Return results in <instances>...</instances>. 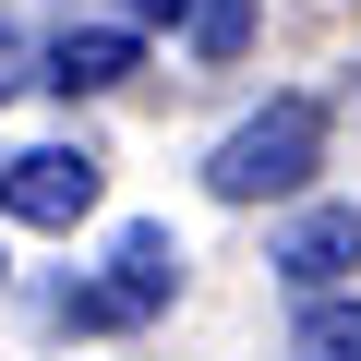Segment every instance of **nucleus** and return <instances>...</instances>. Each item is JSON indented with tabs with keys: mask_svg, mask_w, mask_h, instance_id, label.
<instances>
[{
	"mask_svg": "<svg viewBox=\"0 0 361 361\" xmlns=\"http://www.w3.org/2000/svg\"><path fill=\"white\" fill-rule=\"evenodd\" d=\"M325 169V97H265L217 157H205V193L217 205H265V193H301Z\"/></svg>",
	"mask_w": 361,
	"mask_h": 361,
	"instance_id": "f257e3e1",
	"label": "nucleus"
},
{
	"mask_svg": "<svg viewBox=\"0 0 361 361\" xmlns=\"http://www.w3.org/2000/svg\"><path fill=\"white\" fill-rule=\"evenodd\" d=\"M180 289V241L157 229V217H133L121 241H109V277L97 289H61V325H133V313H157Z\"/></svg>",
	"mask_w": 361,
	"mask_h": 361,
	"instance_id": "f03ea898",
	"label": "nucleus"
},
{
	"mask_svg": "<svg viewBox=\"0 0 361 361\" xmlns=\"http://www.w3.org/2000/svg\"><path fill=\"white\" fill-rule=\"evenodd\" d=\"M109 193L97 145H37V157H0V217L13 229H85Z\"/></svg>",
	"mask_w": 361,
	"mask_h": 361,
	"instance_id": "7ed1b4c3",
	"label": "nucleus"
},
{
	"mask_svg": "<svg viewBox=\"0 0 361 361\" xmlns=\"http://www.w3.org/2000/svg\"><path fill=\"white\" fill-rule=\"evenodd\" d=\"M349 265H361V205H301L289 241H277V277L289 289H337Z\"/></svg>",
	"mask_w": 361,
	"mask_h": 361,
	"instance_id": "20e7f679",
	"label": "nucleus"
},
{
	"mask_svg": "<svg viewBox=\"0 0 361 361\" xmlns=\"http://www.w3.org/2000/svg\"><path fill=\"white\" fill-rule=\"evenodd\" d=\"M133 61H145L133 25H61V37H49V85H61V97H109Z\"/></svg>",
	"mask_w": 361,
	"mask_h": 361,
	"instance_id": "39448f33",
	"label": "nucleus"
},
{
	"mask_svg": "<svg viewBox=\"0 0 361 361\" xmlns=\"http://www.w3.org/2000/svg\"><path fill=\"white\" fill-rule=\"evenodd\" d=\"M289 349H301V361H361V301H313Z\"/></svg>",
	"mask_w": 361,
	"mask_h": 361,
	"instance_id": "423d86ee",
	"label": "nucleus"
},
{
	"mask_svg": "<svg viewBox=\"0 0 361 361\" xmlns=\"http://www.w3.org/2000/svg\"><path fill=\"white\" fill-rule=\"evenodd\" d=\"M193 49L205 61H241L253 49V0H193Z\"/></svg>",
	"mask_w": 361,
	"mask_h": 361,
	"instance_id": "0eeeda50",
	"label": "nucleus"
},
{
	"mask_svg": "<svg viewBox=\"0 0 361 361\" xmlns=\"http://www.w3.org/2000/svg\"><path fill=\"white\" fill-rule=\"evenodd\" d=\"M25 61H37V49H25L13 25H0V97H13V85H49V73H25Z\"/></svg>",
	"mask_w": 361,
	"mask_h": 361,
	"instance_id": "6e6552de",
	"label": "nucleus"
},
{
	"mask_svg": "<svg viewBox=\"0 0 361 361\" xmlns=\"http://www.w3.org/2000/svg\"><path fill=\"white\" fill-rule=\"evenodd\" d=\"M133 25H193V0H133Z\"/></svg>",
	"mask_w": 361,
	"mask_h": 361,
	"instance_id": "1a4fd4ad",
	"label": "nucleus"
}]
</instances>
